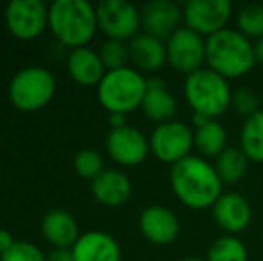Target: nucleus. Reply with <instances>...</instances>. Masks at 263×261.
Returning <instances> with one entry per match:
<instances>
[{
  "mask_svg": "<svg viewBox=\"0 0 263 261\" xmlns=\"http://www.w3.org/2000/svg\"><path fill=\"white\" fill-rule=\"evenodd\" d=\"M168 183L177 200L197 211L213 208L224 193V183L218 177L213 163L194 154L170 167Z\"/></svg>",
  "mask_w": 263,
  "mask_h": 261,
  "instance_id": "f257e3e1",
  "label": "nucleus"
},
{
  "mask_svg": "<svg viewBox=\"0 0 263 261\" xmlns=\"http://www.w3.org/2000/svg\"><path fill=\"white\" fill-rule=\"evenodd\" d=\"M206 66L224 79H240L256 66L254 42L236 29H222L206 38Z\"/></svg>",
  "mask_w": 263,
  "mask_h": 261,
  "instance_id": "f03ea898",
  "label": "nucleus"
},
{
  "mask_svg": "<svg viewBox=\"0 0 263 261\" xmlns=\"http://www.w3.org/2000/svg\"><path fill=\"white\" fill-rule=\"evenodd\" d=\"M49 29L61 45L86 47L99 29L95 7L86 0H55L49 7Z\"/></svg>",
  "mask_w": 263,
  "mask_h": 261,
  "instance_id": "7ed1b4c3",
  "label": "nucleus"
},
{
  "mask_svg": "<svg viewBox=\"0 0 263 261\" xmlns=\"http://www.w3.org/2000/svg\"><path fill=\"white\" fill-rule=\"evenodd\" d=\"M183 95L192 111L210 120H217L224 115L231 108L233 101L229 81L208 66L184 77Z\"/></svg>",
  "mask_w": 263,
  "mask_h": 261,
  "instance_id": "20e7f679",
  "label": "nucleus"
},
{
  "mask_svg": "<svg viewBox=\"0 0 263 261\" xmlns=\"http://www.w3.org/2000/svg\"><path fill=\"white\" fill-rule=\"evenodd\" d=\"M147 79L133 66L109 70L97 86V98L107 113H127L142 108Z\"/></svg>",
  "mask_w": 263,
  "mask_h": 261,
  "instance_id": "39448f33",
  "label": "nucleus"
},
{
  "mask_svg": "<svg viewBox=\"0 0 263 261\" xmlns=\"http://www.w3.org/2000/svg\"><path fill=\"white\" fill-rule=\"evenodd\" d=\"M54 91V75L42 66H27L16 72L7 88L11 104L20 111H38L45 108L52 101Z\"/></svg>",
  "mask_w": 263,
  "mask_h": 261,
  "instance_id": "423d86ee",
  "label": "nucleus"
},
{
  "mask_svg": "<svg viewBox=\"0 0 263 261\" xmlns=\"http://www.w3.org/2000/svg\"><path fill=\"white\" fill-rule=\"evenodd\" d=\"M97 25L107 39L129 43L140 34L142 14L135 4L127 0H102L95 7Z\"/></svg>",
  "mask_w": 263,
  "mask_h": 261,
  "instance_id": "0eeeda50",
  "label": "nucleus"
},
{
  "mask_svg": "<svg viewBox=\"0 0 263 261\" xmlns=\"http://www.w3.org/2000/svg\"><path fill=\"white\" fill-rule=\"evenodd\" d=\"M151 152L158 161L166 165H176L184 157L192 156L194 149V129L181 120H170V122L159 124L154 127L149 138Z\"/></svg>",
  "mask_w": 263,
  "mask_h": 261,
  "instance_id": "6e6552de",
  "label": "nucleus"
},
{
  "mask_svg": "<svg viewBox=\"0 0 263 261\" xmlns=\"http://www.w3.org/2000/svg\"><path fill=\"white\" fill-rule=\"evenodd\" d=\"M166 63L184 77L206 66V38L188 27H181L165 42Z\"/></svg>",
  "mask_w": 263,
  "mask_h": 261,
  "instance_id": "1a4fd4ad",
  "label": "nucleus"
},
{
  "mask_svg": "<svg viewBox=\"0 0 263 261\" xmlns=\"http://www.w3.org/2000/svg\"><path fill=\"white\" fill-rule=\"evenodd\" d=\"M233 16V7L229 0H190L183 4L184 27L192 29L202 38L228 29Z\"/></svg>",
  "mask_w": 263,
  "mask_h": 261,
  "instance_id": "9d476101",
  "label": "nucleus"
},
{
  "mask_svg": "<svg viewBox=\"0 0 263 261\" xmlns=\"http://www.w3.org/2000/svg\"><path fill=\"white\" fill-rule=\"evenodd\" d=\"M6 27L18 39H34L49 27V7L40 0H13L4 11Z\"/></svg>",
  "mask_w": 263,
  "mask_h": 261,
  "instance_id": "9b49d317",
  "label": "nucleus"
},
{
  "mask_svg": "<svg viewBox=\"0 0 263 261\" xmlns=\"http://www.w3.org/2000/svg\"><path fill=\"white\" fill-rule=\"evenodd\" d=\"M106 150L115 163L122 167H136L143 163L145 157L149 156L151 145L142 131L125 126L107 132Z\"/></svg>",
  "mask_w": 263,
  "mask_h": 261,
  "instance_id": "f8f14e48",
  "label": "nucleus"
},
{
  "mask_svg": "<svg viewBox=\"0 0 263 261\" xmlns=\"http://www.w3.org/2000/svg\"><path fill=\"white\" fill-rule=\"evenodd\" d=\"M142 29L145 34L166 42L183 22V6L170 0H153L147 2L140 11Z\"/></svg>",
  "mask_w": 263,
  "mask_h": 261,
  "instance_id": "ddd939ff",
  "label": "nucleus"
},
{
  "mask_svg": "<svg viewBox=\"0 0 263 261\" xmlns=\"http://www.w3.org/2000/svg\"><path fill=\"white\" fill-rule=\"evenodd\" d=\"M213 220L226 234L238 236L240 233L249 227L253 220V209L251 204L242 193L238 192H224L211 208Z\"/></svg>",
  "mask_w": 263,
  "mask_h": 261,
  "instance_id": "4468645a",
  "label": "nucleus"
},
{
  "mask_svg": "<svg viewBox=\"0 0 263 261\" xmlns=\"http://www.w3.org/2000/svg\"><path fill=\"white\" fill-rule=\"evenodd\" d=\"M138 227L142 236L154 245H170L179 236V218L166 206H149L140 213Z\"/></svg>",
  "mask_w": 263,
  "mask_h": 261,
  "instance_id": "2eb2a0df",
  "label": "nucleus"
},
{
  "mask_svg": "<svg viewBox=\"0 0 263 261\" xmlns=\"http://www.w3.org/2000/svg\"><path fill=\"white\" fill-rule=\"evenodd\" d=\"M129 61L133 68L140 73H154L166 65V45L165 42L149 36L145 32L138 34L127 43Z\"/></svg>",
  "mask_w": 263,
  "mask_h": 261,
  "instance_id": "dca6fc26",
  "label": "nucleus"
},
{
  "mask_svg": "<svg viewBox=\"0 0 263 261\" xmlns=\"http://www.w3.org/2000/svg\"><path fill=\"white\" fill-rule=\"evenodd\" d=\"M76 261H120V245L111 234L102 231H88L79 236L72 247Z\"/></svg>",
  "mask_w": 263,
  "mask_h": 261,
  "instance_id": "f3484780",
  "label": "nucleus"
},
{
  "mask_svg": "<svg viewBox=\"0 0 263 261\" xmlns=\"http://www.w3.org/2000/svg\"><path fill=\"white\" fill-rule=\"evenodd\" d=\"M91 195L99 204L107 208H118L131 198L133 183L124 172L109 168L91 181Z\"/></svg>",
  "mask_w": 263,
  "mask_h": 261,
  "instance_id": "a211bd4d",
  "label": "nucleus"
},
{
  "mask_svg": "<svg viewBox=\"0 0 263 261\" xmlns=\"http://www.w3.org/2000/svg\"><path fill=\"white\" fill-rule=\"evenodd\" d=\"M142 111L149 120L159 124H165L174 120L177 111V101L166 83L161 77H149L147 79V91L142 102Z\"/></svg>",
  "mask_w": 263,
  "mask_h": 261,
  "instance_id": "6ab92c4d",
  "label": "nucleus"
},
{
  "mask_svg": "<svg viewBox=\"0 0 263 261\" xmlns=\"http://www.w3.org/2000/svg\"><path fill=\"white\" fill-rule=\"evenodd\" d=\"M66 70H68V75L72 77L73 83L86 88L99 86L102 77L106 75V68L102 65L99 52L88 49V47H81V49H76L68 54Z\"/></svg>",
  "mask_w": 263,
  "mask_h": 261,
  "instance_id": "aec40b11",
  "label": "nucleus"
},
{
  "mask_svg": "<svg viewBox=\"0 0 263 261\" xmlns=\"http://www.w3.org/2000/svg\"><path fill=\"white\" fill-rule=\"evenodd\" d=\"M42 234L54 249H72L81 236L76 218L66 209H52L43 216Z\"/></svg>",
  "mask_w": 263,
  "mask_h": 261,
  "instance_id": "412c9836",
  "label": "nucleus"
},
{
  "mask_svg": "<svg viewBox=\"0 0 263 261\" xmlns=\"http://www.w3.org/2000/svg\"><path fill=\"white\" fill-rule=\"evenodd\" d=\"M194 149L204 159H217L228 149V132L218 120H208L194 129Z\"/></svg>",
  "mask_w": 263,
  "mask_h": 261,
  "instance_id": "4be33fe9",
  "label": "nucleus"
},
{
  "mask_svg": "<svg viewBox=\"0 0 263 261\" xmlns=\"http://www.w3.org/2000/svg\"><path fill=\"white\" fill-rule=\"evenodd\" d=\"M249 163V157L243 154V150L240 147H228L213 161V167L224 185H236L247 174Z\"/></svg>",
  "mask_w": 263,
  "mask_h": 261,
  "instance_id": "5701e85b",
  "label": "nucleus"
},
{
  "mask_svg": "<svg viewBox=\"0 0 263 261\" xmlns=\"http://www.w3.org/2000/svg\"><path fill=\"white\" fill-rule=\"evenodd\" d=\"M238 147L249 157V161L263 163V109L243 120Z\"/></svg>",
  "mask_w": 263,
  "mask_h": 261,
  "instance_id": "b1692460",
  "label": "nucleus"
},
{
  "mask_svg": "<svg viewBox=\"0 0 263 261\" xmlns=\"http://www.w3.org/2000/svg\"><path fill=\"white\" fill-rule=\"evenodd\" d=\"M206 261H249V252L238 236L222 234L210 245Z\"/></svg>",
  "mask_w": 263,
  "mask_h": 261,
  "instance_id": "393cba45",
  "label": "nucleus"
},
{
  "mask_svg": "<svg viewBox=\"0 0 263 261\" xmlns=\"http://www.w3.org/2000/svg\"><path fill=\"white\" fill-rule=\"evenodd\" d=\"M236 31H240L249 39L263 38V6L261 4H249L243 6L236 13Z\"/></svg>",
  "mask_w": 263,
  "mask_h": 261,
  "instance_id": "a878e982",
  "label": "nucleus"
},
{
  "mask_svg": "<svg viewBox=\"0 0 263 261\" xmlns=\"http://www.w3.org/2000/svg\"><path fill=\"white\" fill-rule=\"evenodd\" d=\"M73 170L77 172V175L83 179H97L99 175L104 172V163H102V156L97 150L84 149L79 150L73 157Z\"/></svg>",
  "mask_w": 263,
  "mask_h": 261,
  "instance_id": "bb28decb",
  "label": "nucleus"
},
{
  "mask_svg": "<svg viewBox=\"0 0 263 261\" xmlns=\"http://www.w3.org/2000/svg\"><path fill=\"white\" fill-rule=\"evenodd\" d=\"M104 65L106 72L109 70H118L125 68L129 63V47L125 42H117V39H107L104 45L101 47L99 52Z\"/></svg>",
  "mask_w": 263,
  "mask_h": 261,
  "instance_id": "cd10ccee",
  "label": "nucleus"
},
{
  "mask_svg": "<svg viewBox=\"0 0 263 261\" xmlns=\"http://www.w3.org/2000/svg\"><path fill=\"white\" fill-rule=\"evenodd\" d=\"M47 256L31 242H14L11 249L0 254V261H45Z\"/></svg>",
  "mask_w": 263,
  "mask_h": 261,
  "instance_id": "c85d7f7f",
  "label": "nucleus"
},
{
  "mask_svg": "<svg viewBox=\"0 0 263 261\" xmlns=\"http://www.w3.org/2000/svg\"><path fill=\"white\" fill-rule=\"evenodd\" d=\"M260 98L254 93L251 88H238V90L233 91V101H231V108L238 113L240 116H243V120L253 116L254 113L260 111Z\"/></svg>",
  "mask_w": 263,
  "mask_h": 261,
  "instance_id": "c756f323",
  "label": "nucleus"
},
{
  "mask_svg": "<svg viewBox=\"0 0 263 261\" xmlns=\"http://www.w3.org/2000/svg\"><path fill=\"white\" fill-rule=\"evenodd\" d=\"M45 261H76L72 254V249H54L47 254Z\"/></svg>",
  "mask_w": 263,
  "mask_h": 261,
  "instance_id": "7c9ffc66",
  "label": "nucleus"
},
{
  "mask_svg": "<svg viewBox=\"0 0 263 261\" xmlns=\"http://www.w3.org/2000/svg\"><path fill=\"white\" fill-rule=\"evenodd\" d=\"M14 242H16V240H14L13 234H11L9 231L0 229V254H4L7 249H11V245H13Z\"/></svg>",
  "mask_w": 263,
  "mask_h": 261,
  "instance_id": "2f4dec72",
  "label": "nucleus"
},
{
  "mask_svg": "<svg viewBox=\"0 0 263 261\" xmlns=\"http://www.w3.org/2000/svg\"><path fill=\"white\" fill-rule=\"evenodd\" d=\"M107 124H109L111 129H120V127L127 126V120H125V115H120V113H111L107 116Z\"/></svg>",
  "mask_w": 263,
  "mask_h": 261,
  "instance_id": "473e14b6",
  "label": "nucleus"
},
{
  "mask_svg": "<svg viewBox=\"0 0 263 261\" xmlns=\"http://www.w3.org/2000/svg\"><path fill=\"white\" fill-rule=\"evenodd\" d=\"M254 56H256V65H263V38L254 42Z\"/></svg>",
  "mask_w": 263,
  "mask_h": 261,
  "instance_id": "72a5a7b5",
  "label": "nucleus"
},
{
  "mask_svg": "<svg viewBox=\"0 0 263 261\" xmlns=\"http://www.w3.org/2000/svg\"><path fill=\"white\" fill-rule=\"evenodd\" d=\"M179 261H206V259L197 258V256H192V258H183V259H179Z\"/></svg>",
  "mask_w": 263,
  "mask_h": 261,
  "instance_id": "f704fd0d",
  "label": "nucleus"
}]
</instances>
